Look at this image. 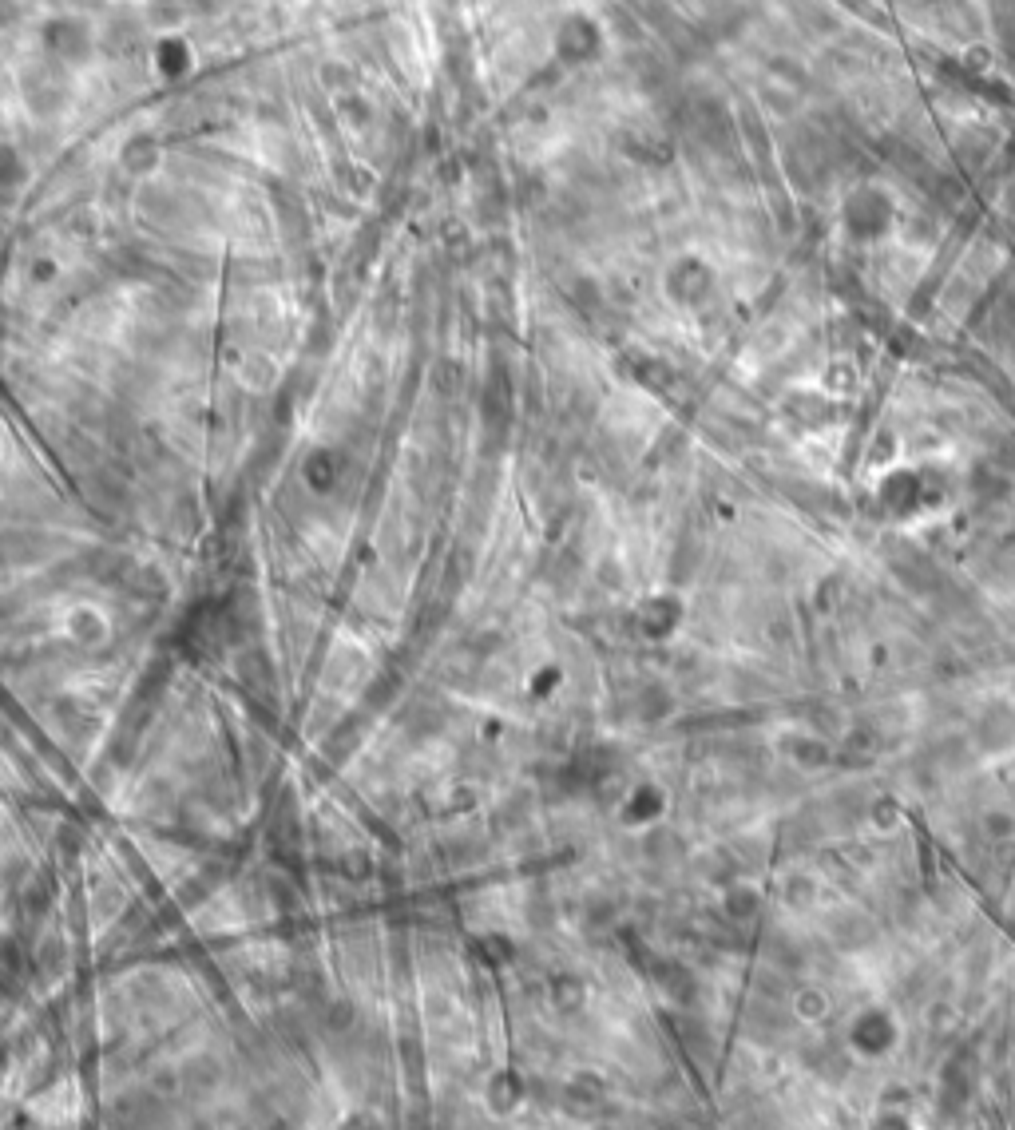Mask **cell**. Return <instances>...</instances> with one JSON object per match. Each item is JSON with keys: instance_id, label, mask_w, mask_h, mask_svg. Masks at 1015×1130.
<instances>
[{"instance_id": "1", "label": "cell", "mask_w": 1015, "mask_h": 1130, "mask_svg": "<svg viewBox=\"0 0 1015 1130\" xmlns=\"http://www.w3.org/2000/svg\"><path fill=\"white\" fill-rule=\"evenodd\" d=\"M492 1087H496V1099H500L496 1107H500V1111H508V1103H512V1091H508V1075H500V1079H496Z\"/></svg>"}, {"instance_id": "2", "label": "cell", "mask_w": 1015, "mask_h": 1130, "mask_svg": "<svg viewBox=\"0 0 1015 1130\" xmlns=\"http://www.w3.org/2000/svg\"><path fill=\"white\" fill-rule=\"evenodd\" d=\"M341 1130H381V1127H377L373 1119H349V1123H345Z\"/></svg>"}]
</instances>
